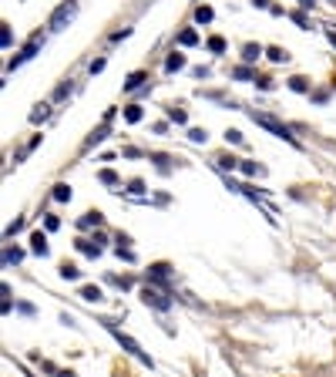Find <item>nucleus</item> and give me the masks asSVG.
<instances>
[{"label": "nucleus", "instance_id": "20e7f679", "mask_svg": "<svg viewBox=\"0 0 336 377\" xmlns=\"http://www.w3.org/2000/svg\"><path fill=\"white\" fill-rule=\"evenodd\" d=\"M34 253H40V256H47V246H44V236H34Z\"/></svg>", "mask_w": 336, "mask_h": 377}, {"label": "nucleus", "instance_id": "6e6552de", "mask_svg": "<svg viewBox=\"0 0 336 377\" xmlns=\"http://www.w3.org/2000/svg\"><path fill=\"white\" fill-rule=\"evenodd\" d=\"M269 57H272V61H286V54H282L279 48H272V51H269Z\"/></svg>", "mask_w": 336, "mask_h": 377}, {"label": "nucleus", "instance_id": "f257e3e1", "mask_svg": "<svg viewBox=\"0 0 336 377\" xmlns=\"http://www.w3.org/2000/svg\"><path fill=\"white\" fill-rule=\"evenodd\" d=\"M252 121H256V125H262V128H269V131H276V135H279V138H286V142H293V135H289V128H286V125H279V121H276V118H269V115H256V112H252Z\"/></svg>", "mask_w": 336, "mask_h": 377}, {"label": "nucleus", "instance_id": "423d86ee", "mask_svg": "<svg viewBox=\"0 0 336 377\" xmlns=\"http://www.w3.org/2000/svg\"><path fill=\"white\" fill-rule=\"evenodd\" d=\"M54 199H71V189H67V185H57V189H54Z\"/></svg>", "mask_w": 336, "mask_h": 377}, {"label": "nucleus", "instance_id": "7ed1b4c3", "mask_svg": "<svg viewBox=\"0 0 336 377\" xmlns=\"http://www.w3.org/2000/svg\"><path fill=\"white\" fill-rule=\"evenodd\" d=\"M81 297H84V300H101V290H98V286H84V290H81Z\"/></svg>", "mask_w": 336, "mask_h": 377}, {"label": "nucleus", "instance_id": "0eeeda50", "mask_svg": "<svg viewBox=\"0 0 336 377\" xmlns=\"http://www.w3.org/2000/svg\"><path fill=\"white\" fill-rule=\"evenodd\" d=\"M195 17H199V20H212V10H208V7H199V14H195Z\"/></svg>", "mask_w": 336, "mask_h": 377}, {"label": "nucleus", "instance_id": "1a4fd4ad", "mask_svg": "<svg viewBox=\"0 0 336 377\" xmlns=\"http://www.w3.org/2000/svg\"><path fill=\"white\" fill-rule=\"evenodd\" d=\"M252 57H259V48H252V44H249V48H246V61H252Z\"/></svg>", "mask_w": 336, "mask_h": 377}, {"label": "nucleus", "instance_id": "39448f33", "mask_svg": "<svg viewBox=\"0 0 336 377\" xmlns=\"http://www.w3.org/2000/svg\"><path fill=\"white\" fill-rule=\"evenodd\" d=\"M182 64H185L182 54H172V57H168V71H175V68H182Z\"/></svg>", "mask_w": 336, "mask_h": 377}, {"label": "nucleus", "instance_id": "9d476101", "mask_svg": "<svg viewBox=\"0 0 336 377\" xmlns=\"http://www.w3.org/2000/svg\"><path fill=\"white\" fill-rule=\"evenodd\" d=\"M57 377H74V374H67V370H61V374H57Z\"/></svg>", "mask_w": 336, "mask_h": 377}, {"label": "nucleus", "instance_id": "f03ea898", "mask_svg": "<svg viewBox=\"0 0 336 377\" xmlns=\"http://www.w3.org/2000/svg\"><path fill=\"white\" fill-rule=\"evenodd\" d=\"M71 17H74V4H71V7H61V10H57L54 20H51V27H57V31H61V27H64V20H71Z\"/></svg>", "mask_w": 336, "mask_h": 377}]
</instances>
